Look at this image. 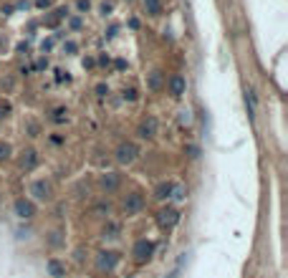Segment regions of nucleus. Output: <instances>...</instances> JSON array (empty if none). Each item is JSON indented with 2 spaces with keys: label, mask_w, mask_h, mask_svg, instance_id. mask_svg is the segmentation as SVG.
<instances>
[{
  "label": "nucleus",
  "mask_w": 288,
  "mask_h": 278,
  "mask_svg": "<svg viewBox=\"0 0 288 278\" xmlns=\"http://www.w3.org/2000/svg\"><path fill=\"white\" fill-rule=\"evenodd\" d=\"M187 154H190V157H200V147H195V144H190V147H187Z\"/></svg>",
  "instance_id": "obj_25"
},
{
  "label": "nucleus",
  "mask_w": 288,
  "mask_h": 278,
  "mask_svg": "<svg viewBox=\"0 0 288 278\" xmlns=\"http://www.w3.org/2000/svg\"><path fill=\"white\" fill-rule=\"evenodd\" d=\"M99 185H101L104 190H116V187H119V174H116V172H104L101 180H99Z\"/></svg>",
  "instance_id": "obj_12"
},
{
  "label": "nucleus",
  "mask_w": 288,
  "mask_h": 278,
  "mask_svg": "<svg viewBox=\"0 0 288 278\" xmlns=\"http://www.w3.org/2000/svg\"><path fill=\"white\" fill-rule=\"evenodd\" d=\"M79 10H89V0H79Z\"/></svg>",
  "instance_id": "obj_29"
},
{
  "label": "nucleus",
  "mask_w": 288,
  "mask_h": 278,
  "mask_svg": "<svg viewBox=\"0 0 288 278\" xmlns=\"http://www.w3.org/2000/svg\"><path fill=\"white\" fill-rule=\"evenodd\" d=\"M177 220H179V210L177 208H162L159 210V215H157V223H159V228H175L177 225Z\"/></svg>",
  "instance_id": "obj_6"
},
{
  "label": "nucleus",
  "mask_w": 288,
  "mask_h": 278,
  "mask_svg": "<svg viewBox=\"0 0 288 278\" xmlns=\"http://www.w3.org/2000/svg\"><path fill=\"white\" fill-rule=\"evenodd\" d=\"M167 86H170V94H172L175 99H179L182 94H185V89H187V81H185V76L175 74V76H170V81H167Z\"/></svg>",
  "instance_id": "obj_9"
},
{
  "label": "nucleus",
  "mask_w": 288,
  "mask_h": 278,
  "mask_svg": "<svg viewBox=\"0 0 288 278\" xmlns=\"http://www.w3.org/2000/svg\"><path fill=\"white\" fill-rule=\"evenodd\" d=\"M64 51H66V53H76V51H79V46H76L73 41H68L66 46H64Z\"/></svg>",
  "instance_id": "obj_24"
},
{
  "label": "nucleus",
  "mask_w": 288,
  "mask_h": 278,
  "mask_svg": "<svg viewBox=\"0 0 288 278\" xmlns=\"http://www.w3.org/2000/svg\"><path fill=\"white\" fill-rule=\"evenodd\" d=\"M147 86H149V91H159L164 86V74L162 71H152L149 79H147Z\"/></svg>",
  "instance_id": "obj_13"
},
{
  "label": "nucleus",
  "mask_w": 288,
  "mask_h": 278,
  "mask_svg": "<svg viewBox=\"0 0 288 278\" xmlns=\"http://www.w3.org/2000/svg\"><path fill=\"white\" fill-rule=\"evenodd\" d=\"M172 190H175V182H162L155 190V197L157 200H167V197H172Z\"/></svg>",
  "instance_id": "obj_14"
},
{
  "label": "nucleus",
  "mask_w": 288,
  "mask_h": 278,
  "mask_svg": "<svg viewBox=\"0 0 288 278\" xmlns=\"http://www.w3.org/2000/svg\"><path fill=\"white\" fill-rule=\"evenodd\" d=\"M96 266H99V271H114L119 266V253L116 251H101L96 256Z\"/></svg>",
  "instance_id": "obj_5"
},
{
  "label": "nucleus",
  "mask_w": 288,
  "mask_h": 278,
  "mask_svg": "<svg viewBox=\"0 0 288 278\" xmlns=\"http://www.w3.org/2000/svg\"><path fill=\"white\" fill-rule=\"evenodd\" d=\"M124 99L127 101H136V99H139V94H136V89H124Z\"/></svg>",
  "instance_id": "obj_21"
},
{
  "label": "nucleus",
  "mask_w": 288,
  "mask_h": 278,
  "mask_svg": "<svg viewBox=\"0 0 288 278\" xmlns=\"http://www.w3.org/2000/svg\"><path fill=\"white\" fill-rule=\"evenodd\" d=\"M142 3H144V10L149 13L152 18L162 16V0H142Z\"/></svg>",
  "instance_id": "obj_15"
},
{
  "label": "nucleus",
  "mask_w": 288,
  "mask_h": 278,
  "mask_svg": "<svg viewBox=\"0 0 288 278\" xmlns=\"http://www.w3.org/2000/svg\"><path fill=\"white\" fill-rule=\"evenodd\" d=\"M106 94H109V86H106V84H99V86H96V96H106Z\"/></svg>",
  "instance_id": "obj_23"
},
{
  "label": "nucleus",
  "mask_w": 288,
  "mask_h": 278,
  "mask_svg": "<svg viewBox=\"0 0 288 278\" xmlns=\"http://www.w3.org/2000/svg\"><path fill=\"white\" fill-rule=\"evenodd\" d=\"M10 144L8 142H0V162H8V159H10Z\"/></svg>",
  "instance_id": "obj_17"
},
{
  "label": "nucleus",
  "mask_w": 288,
  "mask_h": 278,
  "mask_svg": "<svg viewBox=\"0 0 288 278\" xmlns=\"http://www.w3.org/2000/svg\"><path fill=\"white\" fill-rule=\"evenodd\" d=\"M144 195L142 192H132V195H127V200H124V213L127 215H139L142 210H144Z\"/></svg>",
  "instance_id": "obj_4"
},
{
  "label": "nucleus",
  "mask_w": 288,
  "mask_h": 278,
  "mask_svg": "<svg viewBox=\"0 0 288 278\" xmlns=\"http://www.w3.org/2000/svg\"><path fill=\"white\" fill-rule=\"evenodd\" d=\"M136 157H139V150H136V144H132V142H121L116 147V162L119 165H132Z\"/></svg>",
  "instance_id": "obj_2"
},
{
  "label": "nucleus",
  "mask_w": 288,
  "mask_h": 278,
  "mask_svg": "<svg viewBox=\"0 0 288 278\" xmlns=\"http://www.w3.org/2000/svg\"><path fill=\"white\" fill-rule=\"evenodd\" d=\"M111 10H114V3H111V0H104V3H101V16H109Z\"/></svg>",
  "instance_id": "obj_19"
},
{
  "label": "nucleus",
  "mask_w": 288,
  "mask_h": 278,
  "mask_svg": "<svg viewBox=\"0 0 288 278\" xmlns=\"http://www.w3.org/2000/svg\"><path fill=\"white\" fill-rule=\"evenodd\" d=\"M116 233H119V225H109V228H104V238H116Z\"/></svg>",
  "instance_id": "obj_18"
},
{
  "label": "nucleus",
  "mask_w": 288,
  "mask_h": 278,
  "mask_svg": "<svg viewBox=\"0 0 288 278\" xmlns=\"http://www.w3.org/2000/svg\"><path fill=\"white\" fill-rule=\"evenodd\" d=\"M94 66H96V61H94L91 56H86V58H84V68H94Z\"/></svg>",
  "instance_id": "obj_26"
},
{
  "label": "nucleus",
  "mask_w": 288,
  "mask_h": 278,
  "mask_svg": "<svg viewBox=\"0 0 288 278\" xmlns=\"http://www.w3.org/2000/svg\"><path fill=\"white\" fill-rule=\"evenodd\" d=\"M255 104H258V101H255V91L253 89H245V107H248V114L250 116H255Z\"/></svg>",
  "instance_id": "obj_16"
},
{
  "label": "nucleus",
  "mask_w": 288,
  "mask_h": 278,
  "mask_svg": "<svg viewBox=\"0 0 288 278\" xmlns=\"http://www.w3.org/2000/svg\"><path fill=\"white\" fill-rule=\"evenodd\" d=\"M8 114H10V104L8 101H0V119H5Z\"/></svg>",
  "instance_id": "obj_20"
},
{
  "label": "nucleus",
  "mask_w": 288,
  "mask_h": 278,
  "mask_svg": "<svg viewBox=\"0 0 288 278\" xmlns=\"http://www.w3.org/2000/svg\"><path fill=\"white\" fill-rule=\"evenodd\" d=\"M36 5H38V8H48L51 0H36Z\"/></svg>",
  "instance_id": "obj_27"
},
{
  "label": "nucleus",
  "mask_w": 288,
  "mask_h": 278,
  "mask_svg": "<svg viewBox=\"0 0 288 278\" xmlns=\"http://www.w3.org/2000/svg\"><path fill=\"white\" fill-rule=\"evenodd\" d=\"M64 114H66V109H56V111H53V122H66Z\"/></svg>",
  "instance_id": "obj_22"
},
{
  "label": "nucleus",
  "mask_w": 288,
  "mask_h": 278,
  "mask_svg": "<svg viewBox=\"0 0 288 278\" xmlns=\"http://www.w3.org/2000/svg\"><path fill=\"white\" fill-rule=\"evenodd\" d=\"M157 129H159L157 119L155 116H147V119L139 124V137L142 139H152V137H157Z\"/></svg>",
  "instance_id": "obj_8"
},
{
  "label": "nucleus",
  "mask_w": 288,
  "mask_h": 278,
  "mask_svg": "<svg viewBox=\"0 0 288 278\" xmlns=\"http://www.w3.org/2000/svg\"><path fill=\"white\" fill-rule=\"evenodd\" d=\"M132 256H134L136 263H147V260H152V256H155V243L147 240V238L136 240L134 248H132Z\"/></svg>",
  "instance_id": "obj_1"
},
{
  "label": "nucleus",
  "mask_w": 288,
  "mask_h": 278,
  "mask_svg": "<svg viewBox=\"0 0 288 278\" xmlns=\"http://www.w3.org/2000/svg\"><path fill=\"white\" fill-rule=\"evenodd\" d=\"M13 210H15V215H18L21 220H30V217L36 215V205H33V200L18 197V200L13 202Z\"/></svg>",
  "instance_id": "obj_3"
},
{
  "label": "nucleus",
  "mask_w": 288,
  "mask_h": 278,
  "mask_svg": "<svg viewBox=\"0 0 288 278\" xmlns=\"http://www.w3.org/2000/svg\"><path fill=\"white\" fill-rule=\"evenodd\" d=\"M71 28H81V18H71Z\"/></svg>",
  "instance_id": "obj_28"
},
{
  "label": "nucleus",
  "mask_w": 288,
  "mask_h": 278,
  "mask_svg": "<svg viewBox=\"0 0 288 278\" xmlns=\"http://www.w3.org/2000/svg\"><path fill=\"white\" fill-rule=\"evenodd\" d=\"M30 195H33L36 200H48L51 197V182L48 180H36L33 185H30Z\"/></svg>",
  "instance_id": "obj_7"
},
{
  "label": "nucleus",
  "mask_w": 288,
  "mask_h": 278,
  "mask_svg": "<svg viewBox=\"0 0 288 278\" xmlns=\"http://www.w3.org/2000/svg\"><path fill=\"white\" fill-rule=\"evenodd\" d=\"M36 165H38V152L36 150H25L23 157H21V170L28 172V170H33Z\"/></svg>",
  "instance_id": "obj_11"
},
{
  "label": "nucleus",
  "mask_w": 288,
  "mask_h": 278,
  "mask_svg": "<svg viewBox=\"0 0 288 278\" xmlns=\"http://www.w3.org/2000/svg\"><path fill=\"white\" fill-rule=\"evenodd\" d=\"M45 268H48V276L51 278H66V266L58 258H51L48 263H45Z\"/></svg>",
  "instance_id": "obj_10"
},
{
  "label": "nucleus",
  "mask_w": 288,
  "mask_h": 278,
  "mask_svg": "<svg viewBox=\"0 0 288 278\" xmlns=\"http://www.w3.org/2000/svg\"><path fill=\"white\" fill-rule=\"evenodd\" d=\"M116 31H119V28H116V25H111V28H109V33H106V36H109V38H114V36H116Z\"/></svg>",
  "instance_id": "obj_30"
}]
</instances>
